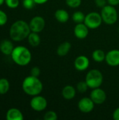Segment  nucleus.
I'll return each instance as SVG.
<instances>
[{
	"label": "nucleus",
	"mask_w": 119,
	"mask_h": 120,
	"mask_svg": "<svg viewBox=\"0 0 119 120\" xmlns=\"http://www.w3.org/2000/svg\"><path fill=\"white\" fill-rule=\"evenodd\" d=\"M31 30L29 24L22 20L14 22L11 25L9 30L10 37L15 41H20L24 40L27 38Z\"/></svg>",
	"instance_id": "nucleus-1"
},
{
	"label": "nucleus",
	"mask_w": 119,
	"mask_h": 120,
	"mask_svg": "<svg viewBox=\"0 0 119 120\" xmlns=\"http://www.w3.org/2000/svg\"><path fill=\"white\" fill-rule=\"evenodd\" d=\"M23 91L31 96L39 95L43 90V84L41 80L34 76H28L24 79L22 84Z\"/></svg>",
	"instance_id": "nucleus-2"
},
{
	"label": "nucleus",
	"mask_w": 119,
	"mask_h": 120,
	"mask_svg": "<svg viewBox=\"0 0 119 120\" xmlns=\"http://www.w3.org/2000/svg\"><path fill=\"white\" fill-rule=\"evenodd\" d=\"M11 56L13 61L19 66H26L32 60L30 51L24 46H15Z\"/></svg>",
	"instance_id": "nucleus-3"
},
{
	"label": "nucleus",
	"mask_w": 119,
	"mask_h": 120,
	"mask_svg": "<svg viewBox=\"0 0 119 120\" xmlns=\"http://www.w3.org/2000/svg\"><path fill=\"white\" fill-rule=\"evenodd\" d=\"M89 88L93 89L100 87L103 82L102 73L97 69L90 70L86 76V79Z\"/></svg>",
	"instance_id": "nucleus-4"
},
{
	"label": "nucleus",
	"mask_w": 119,
	"mask_h": 120,
	"mask_svg": "<svg viewBox=\"0 0 119 120\" xmlns=\"http://www.w3.org/2000/svg\"><path fill=\"white\" fill-rule=\"evenodd\" d=\"M101 16L103 22L107 25H113L118 20V12L114 6L106 5L101 10Z\"/></svg>",
	"instance_id": "nucleus-5"
},
{
	"label": "nucleus",
	"mask_w": 119,
	"mask_h": 120,
	"mask_svg": "<svg viewBox=\"0 0 119 120\" xmlns=\"http://www.w3.org/2000/svg\"><path fill=\"white\" fill-rule=\"evenodd\" d=\"M102 18L101 14L97 12H90L88 13L84 20V23L89 29H97L102 22Z\"/></svg>",
	"instance_id": "nucleus-6"
},
{
	"label": "nucleus",
	"mask_w": 119,
	"mask_h": 120,
	"mask_svg": "<svg viewBox=\"0 0 119 120\" xmlns=\"http://www.w3.org/2000/svg\"><path fill=\"white\" fill-rule=\"evenodd\" d=\"M48 105V102L46 99L41 96L37 95L33 96L30 101V106L32 109L36 112L43 111Z\"/></svg>",
	"instance_id": "nucleus-7"
},
{
	"label": "nucleus",
	"mask_w": 119,
	"mask_h": 120,
	"mask_svg": "<svg viewBox=\"0 0 119 120\" xmlns=\"http://www.w3.org/2000/svg\"><path fill=\"white\" fill-rule=\"evenodd\" d=\"M29 25L31 32L39 33L44 29L46 25V22L43 17L37 15L32 18V20L29 23Z\"/></svg>",
	"instance_id": "nucleus-8"
},
{
	"label": "nucleus",
	"mask_w": 119,
	"mask_h": 120,
	"mask_svg": "<svg viewBox=\"0 0 119 120\" xmlns=\"http://www.w3.org/2000/svg\"><path fill=\"white\" fill-rule=\"evenodd\" d=\"M90 98L96 105H101L104 103L107 99V94L105 91L100 87L93 89L90 92Z\"/></svg>",
	"instance_id": "nucleus-9"
},
{
	"label": "nucleus",
	"mask_w": 119,
	"mask_h": 120,
	"mask_svg": "<svg viewBox=\"0 0 119 120\" xmlns=\"http://www.w3.org/2000/svg\"><path fill=\"white\" fill-rule=\"evenodd\" d=\"M95 103L90 98L84 97L78 103V108L83 113H89L94 109Z\"/></svg>",
	"instance_id": "nucleus-10"
},
{
	"label": "nucleus",
	"mask_w": 119,
	"mask_h": 120,
	"mask_svg": "<svg viewBox=\"0 0 119 120\" xmlns=\"http://www.w3.org/2000/svg\"><path fill=\"white\" fill-rule=\"evenodd\" d=\"M105 60L109 66L116 67L119 65V50L113 49L109 51L105 57Z\"/></svg>",
	"instance_id": "nucleus-11"
},
{
	"label": "nucleus",
	"mask_w": 119,
	"mask_h": 120,
	"mask_svg": "<svg viewBox=\"0 0 119 120\" xmlns=\"http://www.w3.org/2000/svg\"><path fill=\"white\" fill-rule=\"evenodd\" d=\"M74 65L75 68L78 71L82 72L88 68L90 65V60L87 56L81 55L76 57V58L74 60Z\"/></svg>",
	"instance_id": "nucleus-12"
},
{
	"label": "nucleus",
	"mask_w": 119,
	"mask_h": 120,
	"mask_svg": "<svg viewBox=\"0 0 119 120\" xmlns=\"http://www.w3.org/2000/svg\"><path fill=\"white\" fill-rule=\"evenodd\" d=\"M89 28L86 26V25L84 22L81 23H77L74 29V33L76 38L79 39H83L87 37L88 32H89Z\"/></svg>",
	"instance_id": "nucleus-13"
},
{
	"label": "nucleus",
	"mask_w": 119,
	"mask_h": 120,
	"mask_svg": "<svg viewBox=\"0 0 119 120\" xmlns=\"http://www.w3.org/2000/svg\"><path fill=\"white\" fill-rule=\"evenodd\" d=\"M14 48L13 42L9 39H4L0 43V51L4 55L11 56Z\"/></svg>",
	"instance_id": "nucleus-14"
},
{
	"label": "nucleus",
	"mask_w": 119,
	"mask_h": 120,
	"mask_svg": "<svg viewBox=\"0 0 119 120\" xmlns=\"http://www.w3.org/2000/svg\"><path fill=\"white\" fill-rule=\"evenodd\" d=\"M7 120H22L24 119L22 112L18 108H10L6 114Z\"/></svg>",
	"instance_id": "nucleus-15"
},
{
	"label": "nucleus",
	"mask_w": 119,
	"mask_h": 120,
	"mask_svg": "<svg viewBox=\"0 0 119 120\" xmlns=\"http://www.w3.org/2000/svg\"><path fill=\"white\" fill-rule=\"evenodd\" d=\"M76 89L72 85L65 86L62 91V95L66 100H72L76 96Z\"/></svg>",
	"instance_id": "nucleus-16"
},
{
	"label": "nucleus",
	"mask_w": 119,
	"mask_h": 120,
	"mask_svg": "<svg viewBox=\"0 0 119 120\" xmlns=\"http://www.w3.org/2000/svg\"><path fill=\"white\" fill-rule=\"evenodd\" d=\"M55 18L58 22L65 23L68 21L69 15L68 12L65 9H58L55 12Z\"/></svg>",
	"instance_id": "nucleus-17"
},
{
	"label": "nucleus",
	"mask_w": 119,
	"mask_h": 120,
	"mask_svg": "<svg viewBox=\"0 0 119 120\" xmlns=\"http://www.w3.org/2000/svg\"><path fill=\"white\" fill-rule=\"evenodd\" d=\"M72 45L69 41L62 42L57 49V54L60 56H65L67 55L71 49Z\"/></svg>",
	"instance_id": "nucleus-18"
},
{
	"label": "nucleus",
	"mask_w": 119,
	"mask_h": 120,
	"mask_svg": "<svg viewBox=\"0 0 119 120\" xmlns=\"http://www.w3.org/2000/svg\"><path fill=\"white\" fill-rule=\"evenodd\" d=\"M27 39L29 45L33 47L38 46L41 43V38L39 35V33L37 32H31L27 37Z\"/></svg>",
	"instance_id": "nucleus-19"
},
{
	"label": "nucleus",
	"mask_w": 119,
	"mask_h": 120,
	"mask_svg": "<svg viewBox=\"0 0 119 120\" xmlns=\"http://www.w3.org/2000/svg\"><path fill=\"white\" fill-rule=\"evenodd\" d=\"M106 54L105 53L101 50V49H96L93 52L92 58L97 63H101L104 60H105Z\"/></svg>",
	"instance_id": "nucleus-20"
},
{
	"label": "nucleus",
	"mask_w": 119,
	"mask_h": 120,
	"mask_svg": "<svg viewBox=\"0 0 119 120\" xmlns=\"http://www.w3.org/2000/svg\"><path fill=\"white\" fill-rule=\"evenodd\" d=\"M10 89L9 81L6 78L0 79V95H4L8 93Z\"/></svg>",
	"instance_id": "nucleus-21"
},
{
	"label": "nucleus",
	"mask_w": 119,
	"mask_h": 120,
	"mask_svg": "<svg viewBox=\"0 0 119 120\" xmlns=\"http://www.w3.org/2000/svg\"><path fill=\"white\" fill-rule=\"evenodd\" d=\"M85 17H86V15H84V13L82 11H77L73 13L72 20L76 24L77 23H81V22H84Z\"/></svg>",
	"instance_id": "nucleus-22"
},
{
	"label": "nucleus",
	"mask_w": 119,
	"mask_h": 120,
	"mask_svg": "<svg viewBox=\"0 0 119 120\" xmlns=\"http://www.w3.org/2000/svg\"><path fill=\"white\" fill-rule=\"evenodd\" d=\"M88 88H89V87H88V84H87V83H86V81L79 82L77 84V85H76V89H77V91H78L79 93H81V94L85 93V92L88 90Z\"/></svg>",
	"instance_id": "nucleus-23"
},
{
	"label": "nucleus",
	"mask_w": 119,
	"mask_h": 120,
	"mask_svg": "<svg viewBox=\"0 0 119 120\" xmlns=\"http://www.w3.org/2000/svg\"><path fill=\"white\" fill-rule=\"evenodd\" d=\"M66 4L70 8H78L81 4V0H65Z\"/></svg>",
	"instance_id": "nucleus-24"
},
{
	"label": "nucleus",
	"mask_w": 119,
	"mask_h": 120,
	"mask_svg": "<svg viewBox=\"0 0 119 120\" xmlns=\"http://www.w3.org/2000/svg\"><path fill=\"white\" fill-rule=\"evenodd\" d=\"M44 120H56L58 119L57 113L54 111H48L43 116Z\"/></svg>",
	"instance_id": "nucleus-25"
},
{
	"label": "nucleus",
	"mask_w": 119,
	"mask_h": 120,
	"mask_svg": "<svg viewBox=\"0 0 119 120\" xmlns=\"http://www.w3.org/2000/svg\"><path fill=\"white\" fill-rule=\"evenodd\" d=\"M4 2L8 8L12 9L18 8L20 4L19 0H5Z\"/></svg>",
	"instance_id": "nucleus-26"
},
{
	"label": "nucleus",
	"mask_w": 119,
	"mask_h": 120,
	"mask_svg": "<svg viewBox=\"0 0 119 120\" xmlns=\"http://www.w3.org/2000/svg\"><path fill=\"white\" fill-rule=\"evenodd\" d=\"M36 3L34 0H23L22 1V6L26 9H32L35 6Z\"/></svg>",
	"instance_id": "nucleus-27"
},
{
	"label": "nucleus",
	"mask_w": 119,
	"mask_h": 120,
	"mask_svg": "<svg viewBox=\"0 0 119 120\" xmlns=\"http://www.w3.org/2000/svg\"><path fill=\"white\" fill-rule=\"evenodd\" d=\"M8 21L7 14L2 10H0V26H3L6 24Z\"/></svg>",
	"instance_id": "nucleus-28"
},
{
	"label": "nucleus",
	"mask_w": 119,
	"mask_h": 120,
	"mask_svg": "<svg viewBox=\"0 0 119 120\" xmlns=\"http://www.w3.org/2000/svg\"><path fill=\"white\" fill-rule=\"evenodd\" d=\"M30 74L32 76H34V77H39V76L41 74V70L39 67H33L30 71Z\"/></svg>",
	"instance_id": "nucleus-29"
},
{
	"label": "nucleus",
	"mask_w": 119,
	"mask_h": 120,
	"mask_svg": "<svg viewBox=\"0 0 119 120\" xmlns=\"http://www.w3.org/2000/svg\"><path fill=\"white\" fill-rule=\"evenodd\" d=\"M107 0H95V3L97 6L100 8H103L107 5Z\"/></svg>",
	"instance_id": "nucleus-30"
},
{
	"label": "nucleus",
	"mask_w": 119,
	"mask_h": 120,
	"mask_svg": "<svg viewBox=\"0 0 119 120\" xmlns=\"http://www.w3.org/2000/svg\"><path fill=\"white\" fill-rule=\"evenodd\" d=\"M113 118L114 120H119V107L114 110L113 113Z\"/></svg>",
	"instance_id": "nucleus-31"
},
{
	"label": "nucleus",
	"mask_w": 119,
	"mask_h": 120,
	"mask_svg": "<svg viewBox=\"0 0 119 120\" xmlns=\"http://www.w3.org/2000/svg\"><path fill=\"white\" fill-rule=\"evenodd\" d=\"M107 2L109 5H112L114 6L119 4V0H107Z\"/></svg>",
	"instance_id": "nucleus-32"
},
{
	"label": "nucleus",
	"mask_w": 119,
	"mask_h": 120,
	"mask_svg": "<svg viewBox=\"0 0 119 120\" xmlns=\"http://www.w3.org/2000/svg\"><path fill=\"white\" fill-rule=\"evenodd\" d=\"M34 2L36 3V4H46L48 0H34Z\"/></svg>",
	"instance_id": "nucleus-33"
},
{
	"label": "nucleus",
	"mask_w": 119,
	"mask_h": 120,
	"mask_svg": "<svg viewBox=\"0 0 119 120\" xmlns=\"http://www.w3.org/2000/svg\"><path fill=\"white\" fill-rule=\"evenodd\" d=\"M4 1H5V0H0V6H1L4 4Z\"/></svg>",
	"instance_id": "nucleus-34"
},
{
	"label": "nucleus",
	"mask_w": 119,
	"mask_h": 120,
	"mask_svg": "<svg viewBox=\"0 0 119 120\" xmlns=\"http://www.w3.org/2000/svg\"></svg>",
	"instance_id": "nucleus-35"
}]
</instances>
